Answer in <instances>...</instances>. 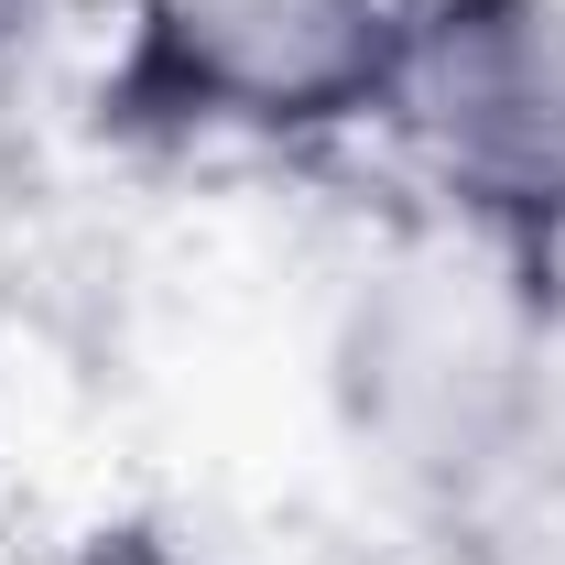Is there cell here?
Wrapping results in <instances>:
<instances>
[{"instance_id": "1", "label": "cell", "mask_w": 565, "mask_h": 565, "mask_svg": "<svg viewBox=\"0 0 565 565\" xmlns=\"http://www.w3.org/2000/svg\"><path fill=\"white\" fill-rule=\"evenodd\" d=\"M424 0H131L109 120L152 141H327L392 120Z\"/></svg>"}, {"instance_id": "2", "label": "cell", "mask_w": 565, "mask_h": 565, "mask_svg": "<svg viewBox=\"0 0 565 565\" xmlns=\"http://www.w3.org/2000/svg\"><path fill=\"white\" fill-rule=\"evenodd\" d=\"M381 131L511 273L565 250V0H424Z\"/></svg>"}]
</instances>
